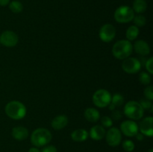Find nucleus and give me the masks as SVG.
<instances>
[{
    "label": "nucleus",
    "instance_id": "f257e3e1",
    "mask_svg": "<svg viewBox=\"0 0 153 152\" xmlns=\"http://www.w3.org/2000/svg\"><path fill=\"white\" fill-rule=\"evenodd\" d=\"M6 115L14 120H20L26 115V107L22 102L18 101H11L6 104L4 107Z\"/></svg>",
    "mask_w": 153,
    "mask_h": 152
},
{
    "label": "nucleus",
    "instance_id": "f03ea898",
    "mask_svg": "<svg viewBox=\"0 0 153 152\" xmlns=\"http://www.w3.org/2000/svg\"><path fill=\"white\" fill-rule=\"evenodd\" d=\"M133 46L127 40H120L116 42L112 47V54L117 59L124 60L131 55Z\"/></svg>",
    "mask_w": 153,
    "mask_h": 152
},
{
    "label": "nucleus",
    "instance_id": "7ed1b4c3",
    "mask_svg": "<svg viewBox=\"0 0 153 152\" xmlns=\"http://www.w3.org/2000/svg\"><path fill=\"white\" fill-rule=\"evenodd\" d=\"M52 135L50 131L46 128H37L31 135V142L35 147H43L51 142Z\"/></svg>",
    "mask_w": 153,
    "mask_h": 152
},
{
    "label": "nucleus",
    "instance_id": "20e7f679",
    "mask_svg": "<svg viewBox=\"0 0 153 152\" xmlns=\"http://www.w3.org/2000/svg\"><path fill=\"white\" fill-rule=\"evenodd\" d=\"M123 113L126 117L131 120H139L143 118L144 110L140 104L135 101H129L124 106Z\"/></svg>",
    "mask_w": 153,
    "mask_h": 152
},
{
    "label": "nucleus",
    "instance_id": "39448f33",
    "mask_svg": "<svg viewBox=\"0 0 153 152\" xmlns=\"http://www.w3.org/2000/svg\"><path fill=\"white\" fill-rule=\"evenodd\" d=\"M114 16L115 20L119 23H128L132 21L134 12L129 6L122 5L116 9Z\"/></svg>",
    "mask_w": 153,
    "mask_h": 152
},
{
    "label": "nucleus",
    "instance_id": "423d86ee",
    "mask_svg": "<svg viewBox=\"0 0 153 152\" xmlns=\"http://www.w3.org/2000/svg\"><path fill=\"white\" fill-rule=\"evenodd\" d=\"M93 103L100 108H104L109 105L111 101V95L108 90L100 89L96 91L93 95Z\"/></svg>",
    "mask_w": 153,
    "mask_h": 152
},
{
    "label": "nucleus",
    "instance_id": "0eeeda50",
    "mask_svg": "<svg viewBox=\"0 0 153 152\" xmlns=\"http://www.w3.org/2000/svg\"><path fill=\"white\" fill-rule=\"evenodd\" d=\"M140 68H141V63L137 58L128 57L123 61V70L128 74H135L140 71Z\"/></svg>",
    "mask_w": 153,
    "mask_h": 152
},
{
    "label": "nucleus",
    "instance_id": "6e6552de",
    "mask_svg": "<svg viewBox=\"0 0 153 152\" xmlns=\"http://www.w3.org/2000/svg\"><path fill=\"white\" fill-rule=\"evenodd\" d=\"M105 139L108 145L111 147H116L122 141V133L117 128H111L105 134Z\"/></svg>",
    "mask_w": 153,
    "mask_h": 152
},
{
    "label": "nucleus",
    "instance_id": "1a4fd4ad",
    "mask_svg": "<svg viewBox=\"0 0 153 152\" xmlns=\"http://www.w3.org/2000/svg\"><path fill=\"white\" fill-rule=\"evenodd\" d=\"M99 36L102 42L110 43L116 36V28L111 24H105L100 29Z\"/></svg>",
    "mask_w": 153,
    "mask_h": 152
},
{
    "label": "nucleus",
    "instance_id": "9d476101",
    "mask_svg": "<svg viewBox=\"0 0 153 152\" xmlns=\"http://www.w3.org/2000/svg\"><path fill=\"white\" fill-rule=\"evenodd\" d=\"M19 41L17 34L12 31H5L0 35V43L7 48H12L16 46Z\"/></svg>",
    "mask_w": 153,
    "mask_h": 152
},
{
    "label": "nucleus",
    "instance_id": "9b49d317",
    "mask_svg": "<svg viewBox=\"0 0 153 152\" xmlns=\"http://www.w3.org/2000/svg\"><path fill=\"white\" fill-rule=\"evenodd\" d=\"M120 132L128 137H135L138 133V125L133 120H126L120 125Z\"/></svg>",
    "mask_w": 153,
    "mask_h": 152
},
{
    "label": "nucleus",
    "instance_id": "f8f14e48",
    "mask_svg": "<svg viewBox=\"0 0 153 152\" xmlns=\"http://www.w3.org/2000/svg\"><path fill=\"white\" fill-rule=\"evenodd\" d=\"M153 118L152 116H148L144 118L140 122L138 126V130L143 136L152 137L153 135Z\"/></svg>",
    "mask_w": 153,
    "mask_h": 152
},
{
    "label": "nucleus",
    "instance_id": "ddd939ff",
    "mask_svg": "<svg viewBox=\"0 0 153 152\" xmlns=\"http://www.w3.org/2000/svg\"><path fill=\"white\" fill-rule=\"evenodd\" d=\"M133 49L135 52L140 56H146L150 53V47L146 41L143 40H139L134 43Z\"/></svg>",
    "mask_w": 153,
    "mask_h": 152
},
{
    "label": "nucleus",
    "instance_id": "4468645a",
    "mask_svg": "<svg viewBox=\"0 0 153 152\" xmlns=\"http://www.w3.org/2000/svg\"><path fill=\"white\" fill-rule=\"evenodd\" d=\"M68 118L65 115H58V116H55L52 121V128L55 131H60L62 130L63 128H65L68 124Z\"/></svg>",
    "mask_w": 153,
    "mask_h": 152
},
{
    "label": "nucleus",
    "instance_id": "2eb2a0df",
    "mask_svg": "<svg viewBox=\"0 0 153 152\" xmlns=\"http://www.w3.org/2000/svg\"><path fill=\"white\" fill-rule=\"evenodd\" d=\"M105 134L106 131L104 127L99 125H94L91 128V131H90V137L92 139L96 140V141L102 139L105 137Z\"/></svg>",
    "mask_w": 153,
    "mask_h": 152
},
{
    "label": "nucleus",
    "instance_id": "dca6fc26",
    "mask_svg": "<svg viewBox=\"0 0 153 152\" xmlns=\"http://www.w3.org/2000/svg\"><path fill=\"white\" fill-rule=\"evenodd\" d=\"M12 137L16 140L22 141L28 138V131L26 128L22 126L14 127L12 129Z\"/></svg>",
    "mask_w": 153,
    "mask_h": 152
},
{
    "label": "nucleus",
    "instance_id": "f3484780",
    "mask_svg": "<svg viewBox=\"0 0 153 152\" xmlns=\"http://www.w3.org/2000/svg\"><path fill=\"white\" fill-rule=\"evenodd\" d=\"M88 136H89V134L86 130L80 128V129L75 130L72 132L71 138L73 141L77 142H82L85 141L88 138Z\"/></svg>",
    "mask_w": 153,
    "mask_h": 152
},
{
    "label": "nucleus",
    "instance_id": "a211bd4d",
    "mask_svg": "<svg viewBox=\"0 0 153 152\" xmlns=\"http://www.w3.org/2000/svg\"><path fill=\"white\" fill-rule=\"evenodd\" d=\"M84 115H85V119L90 122H97L100 119V112L97 109L93 108V107L87 108Z\"/></svg>",
    "mask_w": 153,
    "mask_h": 152
},
{
    "label": "nucleus",
    "instance_id": "6ab92c4d",
    "mask_svg": "<svg viewBox=\"0 0 153 152\" xmlns=\"http://www.w3.org/2000/svg\"><path fill=\"white\" fill-rule=\"evenodd\" d=\"M131 8L134 13H143L146 10L147 3L146 0H134Z\"/></svg>",
    "mask_w": 153,
    "mask_h": 152
},
{
    "label": "nucleus",
    "instance_id": "aec40b11",
    "mask_svg": "<svg viewBox=\"0 0 153 152\" xmlns=\"http://www.w3.org/2000/svg\"><path fill=\"white\" fill-rule=\"evenodd\" d=\"M139 32L140 31H139L138 27L135 26V25H131L130 27H128L126 32V37L127 40L132 41V40L137 39V37H138Z\"/></svg>",
    "mask_w": 153,
    "mask_h": 152
},
{
    "label": "nucleus",
    "instance_id": "412c9836",
    "mask_svg": "<svg viewBox=\"0 0 153 152\" xmlns=\"http://www.w3.org/2000/svg\"><path fill=\"white\" fill-rule=\"evenodd\" d=\"M9 9L14 13H19L23 10V5L22 3L19 1H12L9 3Z\"/></svg>",
    "mask_w": 153,
    "mask_h": 152
},
{
    "label": "nucleus",
    "instance_id": "4be33fe9",
    "mask_svg": "<svg viewBox=\"0 0 153 152\" xmlns=\"http://www.w3.org/2000/svg\"><path fill=\"white\" fill-rule=\"evenodd\" d=\"M111 103L113 104L115 107H120L124 103V98L121 94L115 93L113 96H111Z\"/></svg>",
    "mask_w": 153,
    "mask_h": 152
},
{
    "label": "nucleus",
    "instance_id": "5701e85b",
    "mask_svg": "<svg viewBox=\"0 0 153 152\" xmlns=\"http://www.w3.org/2000/svg\"><path fill=\"white\" fill-rule=\"evenodd\" d=\"M132 21L134 22V25L137 27H143L146 25V19L144 16L141 14H138L137 16H134Z\"/></svg>",
    "mask_w": 153,
    "mask_h": 152
},
{
    "label": "nucleus",
    "instance_id": "b1692460",
    "mask_svg": "<svg viewBox=\"0 0 153 152\" xmlns=\"http://www.w3.org/2000/svg\"><path fill=\"white\" fill-rule=\"evenodd\" d=\"M151 78L150 74L147 72H142L139 75V81L140 82V83L143 85H148L151 83Z\"/></svg>",
    "mask_w": 153,
    "mask_h": 152
},
{
    "label": "nucleus",
    "instance_id": "393cba45",
    "mask_svg": "<svg viewBox=\"0 0 153 152\" xmlns=\"http://www.w3.org/2000/svg\"><path fill=\"white\" fill-rule=\"evenodd\" d=\"M134 143L131 140H125L123 142V148L126 152H131L134 149Z\"/></svg>",
    "mask_w": 153,
    "mask_h": 152
},
{
    "label": "nucleus",
    "instance_id": "a878e982",
    "mask_svg": "<svg viewBox=\"0 0 153 152\" xmlns=\"http://www.w3.org/2000/svg\"><path fill=\"white\" fill-rule=\"evenodd\" d=\"M101 124L104 128H111L113 125V121L109 116H103L101 119Z\"/></svg>",
    "mask_w": 153,
    "mask_h": 152
},
{
    "label": "nucleus",
    "instance_id": "bb28decb",
    "mask_svg": "<svg viewBox=\"0 0 153 152\" xmlns=\"http://www.w3.org/2000/svg\"><path fill=\"white\" fill-rule=\"evenodd\" d=\"M144 96L145 98L152 101L153 100V86H148L144 89Z\"/></svg>",
    "mask_w": 153,
    "mask_h": 152
},
{
    "label": "nucleus",
    "instance_id": "cd10ccee",
    "mask_svg": "<svg viewBox=\"0 0 153 152\" xmlns=\"http://www.w3.org/2000/svg\"><path fill=\"white\" fill-rule=\"evenodd\" d=\"M139 103H140L141 107L143 108V110H149L152 107V101L146 99V98H143V99L140 100Z\"/></svg>",
    "mask_w": 153,
    "mask_h": 152
},
{
    "label": "nucleus",
    "instance_id": "c85d7f7f",
    "mask_svg": "<svg viewBox=\"0 0 153 152\" xmlns=\"http://www.w3.org/2000/svg\"><path fill=\"white\" fill-rule=\"evenodd\" d=\"M145 67H146V70L149 72V74H153V58H150L146 61V63H145Z\"/></svg>",
    "mask_w": 153,
    "mask_h": 152
},
{
    "label": "nucleus",
    "instance_id": "c756f323",
    "mask_svg": "<svg viewBox=\"0 0 153 152\" xmlns=\"http://www.w3.org/2000/svg\"><path fill=\"white\" fill-rule=\"evenodd\" d=\"M40 152H57V148L54 145L45 146Z\"/></svg>",
    "mask_w": 153,
    "mask_h": 152
},
{
    "label": "nucleus",
    "instance_id": "7c9ffc66",
    "mask_svg": "<svg viewBox=\"0 0 153 152\" xmlns=\"http://www.w3.org/2000/svg\"><path fill=\"white\" fill-rule=\"evenodd\" d=\"M122 113L120 110H114V112L111 114V117L114 120H120L122 118Z\"/></svg>",
    "mask_w": 153,
    "mask_h": 152
},
{
    "label": "nucleus",
    "instance_id": "2f4dec72",
    "mask_svg": "<svg viewBox=\"0 0 153 152\" xmlns=\"http://www.w3.org/2000/svg\"><path fill=\"white\" fill-rule=\"evenodd\" d=\"M135 137L136 138H137V139L139 140V141H141V140H143V138H144V136H143L141 133H137V134H136Z\"/></svg>",
    "mask_w": 153,
    "mask_h": 152
},
{
    "label": "nucleus",
    "instance_id": "473e14b6",
    "mask_svg": "<svg viewBox=\"0 0 153 152\" xmlns=\"http://www.w3.org/2000/svg\"><path fill=\"white\" fill-rule=\"evenodd\" d=\"M10 3V0H0V6H6Z\"/></svg>",
    "mask_w": 153,
    "mask_h": 152
},
{
    "label": "nucleus",
    "instance_id": "72a5a7b5",
    "mask_svg": "<svg viewBox=\"0 0 153 152\" xmlns=\"http://www.w3.org/2000/svg\"><path fill=\"white\" fill-rule=\"evenodd\" d=\"M28 152H40V151L37 148H31Z\"/></svg>",
    "mask_w": 153,
    "mask_h": 152
},
{
    "label": "nucleus",
    "instance_id": "f704fd0d",
    "mask_svg": "<svg viewBox=\"0 0 153 152\" xmlns=\"http://www.w3.org/2000/svg\"><path fill=\"white\" fill-rule=\"evenodd\" d=\"M108 106H109V109H110L111 110H114L115 108H116V107H115L113 104H111V103H110Z\"/></svg>",
    "mask_w": 153,
    "mask_h": 152
},
{
    "label": "nucleus",
    "instance_id": "c9c22d12",
    "mask_svg": "<svg viewBox=\"0 0 153 152\" xmlns=\"http://www.w3.org/2000/svg\"><path fill=\"white\" fill-rule=\"evenodd\" d=\"M148 152H153V149H152V148H151L150 150H149V151H148Z\"/></svg>",
    "mask_w": 153,
    "mask_h": 152
}]
</instances>
